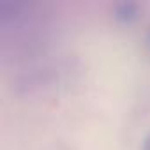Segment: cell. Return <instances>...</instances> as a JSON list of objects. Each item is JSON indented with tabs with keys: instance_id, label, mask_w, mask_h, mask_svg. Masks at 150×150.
<instances>
[{
	"instance_id": "6da1fadb",
	"label": "cell",
	"mask_w": 150,
	"mask_h": 150,
	"mask_svg": "<svg viewBox=\"0 0 150 150\" xmlns=\"http://www.w3.org/2000/svg\"><path fill=\"white\" fill-rule=\"evenodd\" d=\"M113 18L120 25H132L139 18V6L134 2H122L117 4L113 9Z\"/></svg>"
},
{
	"instance_id": "7a4b0ae2",
	"label": "cell",
	"mask_w": 150,
	"mask_h": 150,
	"mask_svg": "<svg viewBox=\"0 0 150 150\" xmlns=\"http://www.w3.org/2000/svg\"><path fill=\"white\" fill-rule=\"evenodd\" d=\"M141 150H150V136H146L143 139V145H141Z\"/></svg>"
},
{
	"instance_id": "3957f363",
	"label": "cell",
	"mask_w": 150,
	"mask_h": 150,
	"mask_svg": "<svg viewBox=\"0 0 150 150\" xmlns=\"http://www.w3.org/2000/svg\"><path fill=\"white\" fill-rule=\"evenodd\" d=\"M146 44H148V48H150V30H148V35H146Z\"/></svg>"
}]
</instances>
